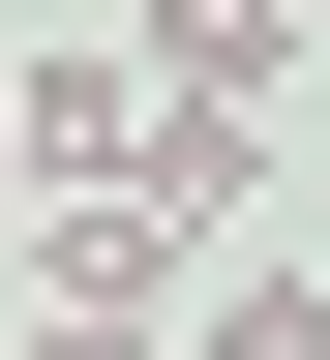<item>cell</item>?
<instances>
[{
    "label": "cell",
    "instance_id": "obj_1",
    "mask_svg": "<svg viewBox=\"0 0 330 360\" xmlns=\"http://www.w3.org/2000/svg\"><path fill=\"white\" fill-rule=\"evenodd\" d=\"M180 270H210V240H180L151 180H61V270H30V300H61V330H120V360H151V330H180Z\"/></svg>",
    "mask_w": 330,
    "mask_h": 360
},
{
    "label": "cell",
    "instance_id": "obj_2",
    "mask_svg": "<svg viewBox=\"0 0 330 360\" xmlns=\"http://www.w3.org/2000/svg\"><path fill=\"white\" fill-rule=\"evenodd\" d=\"M180 360H330V270H180Z\"/></svg>",
    "mask_w": 330,
    "mask_h": 360
},
{
    "label": "cell",
    "instance_id": "obj_3",
    "mask_svg": "<svg viewBox=\"0 0 330 360\" xmlns=\"http://www.w3.org/2000/svg\"><path fill=\"white\" fill-rule=\"evenodd\" d=\"M270 30H330V0H270Z\"/></svg>",
    "mask_w": 330,
    "mask_h": 360
}]
</instances>
